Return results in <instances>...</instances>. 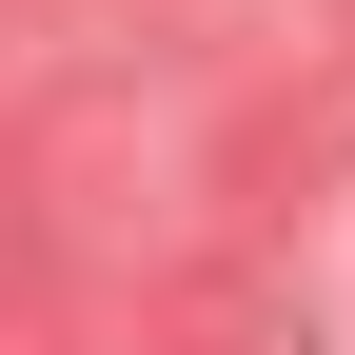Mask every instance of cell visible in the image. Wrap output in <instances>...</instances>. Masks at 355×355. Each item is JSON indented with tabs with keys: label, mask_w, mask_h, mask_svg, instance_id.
<instances>
[]
</instances>
